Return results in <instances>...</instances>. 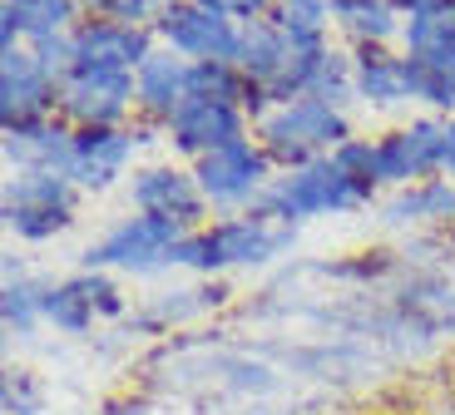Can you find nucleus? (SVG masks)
I'll return each instance as SVG.
<instances>
[{"label":"nucleus","instance_id":"obj_28","mask_svg":"<svg viewBox=\"0 0 455 415\" xmlns=\"http://www.w3.org/2000/svg\"><path fill=\"white\" fill-rule=\"evenodd\" d=\"M159 0H80V11H90L94 20H119V25H144L154 15Z\"/></svg>","mask_w":455,"mask_h":415},{"label":"nucleus","instance_id":"obj_19","mask_svg":"<svg viewBox=\"0 0 455 415\" xmlns=\"http://www.w3.org/2000/svg\"><path fill=\"white\" fill-rule=\"evenodd\" d=\"M297 60V45L287 40L283 30H277L273 20H252V25H243V45H238V69L243 75H252L267 90L277 75H283L287 65Z\"/></svg>","mask_w":455,"mask_h":415},{"label":"nucleus","instance_id":"obj_18","mask_svg":"<svg viewBox=\"0 0 455 415\" xmlns=\"http://www.w3.org/2000/svg\"><path fill=\"white\" fill-rule=\"evenodd\" d=\"M352 75H356V100H371V104L411 100V60L406 55H387L381 45H356Z\"/></svg>","mask_w":455,"mask_h":415},{"label":"nucleus","instance_id":"obj_12","mask_svg":"<svg viewBox=\"0 0 455 415\" xmlns=\"http://www.w3.org/2000/svg\"><path fill=\"white\" fill-rule=\"evenodd\" d=\"M40 307H45V322H55L60 331L84 337L100 312H109V316L119 312V292H114V282L104 272H80V277L60 282V287H45Z\"/></svg>","mask_w":455,"mask_h":415},{"label":"nucleus","instance_id":"obj_27","mask_svg":"<svg viewBox=\"0 0 455 415\" xmlns=\"http://www.w3.org/2000/svg\"><path fill=\"white\" fill-rule=\"evenodd\" d=\"M331 164H337L341 173H347V179H356V183H366V188H376V144L371 139H347V144L341 148H331Z\"/></svg>","mask_w":455,"mask_h":415},{"label":"nucleus","instance_id":"obj_26","mask_svg":"<svg viewBox=\"0 0 455 415\" xmlns=\"http://www.w3.org/2000/svg\"><path fill=\"white\" fill-rule=\"evenodd\" d=\"M406 60H411V100L431 104V109H455V79L441 75V69H431L416 55H406Z\"/></svg>","mask_w":455,"mask_h":415},{"label":"nucleus","instance_id":"obj_13","mask_svg":"<svg viewBox=\"0 0 455 415\" xmlns=\"http://www.w3.org/2000/svg\"><path fill=\"white\" fill-rule=\"evenodd\" d=\"M134 208L148 213V218H169V223L198 233L208 198H204V188H198L194 173H183V169H144L134 179Z\"/></svg>","mask_w":455,"mask_h":415},{"label":"nucleus","instance_id":"obj_10","mask_svg":"<svg viewBox=\"0 0 455 415\" xmlns=\"http://www.w3.org/2000/svg\"><path fill=\"white\" fill-rule=\"evenodd\" d=\"M441 158H445V124L421 119V124L396 129V134H387L376 144V179L396 183V188L426 183V173L441 169Z\"/></svg>","mask_w":455,"mask_h":415},{"label":"nucleus","instance_id":"obj_4","mask_svg":"<svg viewBox=\"0 0 455 415\" xmlns=\"http://www.w3.org/2000/svg\"><path fill=\"white\" fill-rule=\"evenodd\" d=\"M139 104L134 69H84L69 65L60 75V114L80 129H109Z\"/></svg>","mask_w":455,"mask_h":415},{"label":"nucleus","instance_id":"obj_16","mask_svg":"<svg viewBox=\"0 0 455 415\" xmlns=\"http://www.w3.org/2000/svg\"><path fill=\"white\" fill-rule=\"evenodd\" d=\"M134 84H139V109L169 124L173 109L194 94V60H183L179 50H154L134 69Z\"/></svg>","mask_w":455,"mask_h":415},{"label":"nucleus","instance_id":"obj_9","mask_svg":"<svg viewBox=\"0 0 455 415\" xmlns=\"http://www.w3.org/2000/svg\"><path fill=\"white\" fill-rule=\"evenodd\" d=\"M173 139V148H183V154H213V148L223 144H238V139H248V114L238 109V104H223V100H208V94H188V100L173 109V119L164 124Z\"/></svg>","mask_w":455,"mask_h":415},{"label":"nucleus","instance_id":"obj_3","mask_svg":"<svg viewBox=\"0 0 455 415\" xmlns=\"http://www.w3.org/2000/svg\"><path fill=\"white\" fill-rule=\"evenodd\" d=\"M376 188L347 179V173L331 164V158H317V164H302V169H287L283 179L267 183L262 193V213L277 218V223H302V218H322V213H352L362 203H371Z\"/></svg>","mask_w":455,"mask_h":415},{"label":"nucleus","instance_id":"obj_20","mask_svg":"<svg viewBox=\"0 0 455 415\" xmlns=\"http://www.w3.org/2000/svg\"><path fill=\"white\" fill-rule=\"evenodd\" d=\"M396 5L391 0H331V20L352 35L356 45H387L401 30Z\"/></svg>","mask_w":455,"mask_h":415},{"label":"nucleus","instance_id":"obj_1","mask_svg":"<svg viewBox=\"0 0 455 415\" xmlns=\"http://www.w3.org/2000/svg\"><path fill=\"white\" fill-rule=\"evenodd\" d=\"M292 243V227L258 213L248 218H223L213 227H198L179 243L173 252V267H198V272H223V267H258V262H273L283 247Z\"/></svg>","mask_w":455,"mask_h":415},{"label":"nucleus","instance_id":"obj_32","mask_svg":"<svg viewBox=\"0 0 455 415\" xmlns=\"http://www.w3.org/2000/svg\"><path fill=\"white\" fill-rule=\"evenodd\" d=\"M391 5H396V11H406V15H421V11H431L435 0H391Z\"/></svg>","mask_w":455,"mask_h":415},{"label":"nucleus","instance_id":"obj_22","mask_svg":"<svg viewBox=\"0 0 455 415\" xmlns=\"http://www.w3.org/2000/svg\"><path fill=\"white\" fill-rule=\"evenodd\" d=\"M401 35H406V55L435 50V45H455V0H435L431 11L411 15Z\"/></svg>","mask_w":455,"mask_h":415},{"label":"nucleus","instance_id":"obj_33","mask_svg":"<svg viewBox=\"0 0 455 415\" xmlns=\"http://www.w3.org/2000/svg\"><path fill=\"white\" fill-rule=\"evenodd\" d=\"M114 415H144V405H124V411H114Z\"/></svg>","mask_w":455,"mask_h":415},{"label":"nucleus","instance_id":"obj_11","mask_svg":"<svg viewBox=\"0 0 455 415\" xmlns=\"http://www.w3.org/2000/svg\"><path fill=\"white\" fill-rule=\"evenodd\" d=\"M75 65L84 69H139L154 55L148 25H119V20H80L69 30Z\"/></svg>","mask_w":455,"mask_h":415},{"label":"nucleus","instance_id":"obj_29","mask_svg":"<svg viewBox=\"0 0 455 415\" xmlns=\"http://www.w3.org/2000/svg\"><path fill=\"white\" fill-rule=\"evenodd\" d=\"M198 5H208V11L228 15V20H243V25L267 20V15H273V0H198Z\"/></svg>","mask_w":455,"mask_h":415},{"label":"nucleus","instance_id":"obj_21","mask_svg":"<svg viewBox=\"0 0 455 415\" xmlns=\"http://www.w3.org/2000/svg\"><path fill=\"white\" fill-rule=\"evenodd\" d=\"M387 218L391 223H406V218H455V183L451 179L411 183L401 198H391Z\"/></svg>","mask_w":455,"mask_h":415},{"label":"nucleus","instance_id":"obj_8","mask_svg":"<svg viewBox=\"0 0 455 415\" xmlns=\"http://www.w3.org/2000/svg\"><path fill=\"white\" fill-rule=\"evenodd\" d=\"M60 104V75L35 55V50H0V119L5 129L15 124L50 119Z\"/></svg>","mask_w":455,"mask_h":415},{"label":"nucleus","instance_id":"obj_15","mask_svg":"<svg viewBox=\"0 0 455 415\" xmlns=\"http://www.w3.org/2000/svg\"><path fill=\"white\" fill-rule=\"evenodd\" d=\"M69 154H75V129L55 119H35L5 129V158L20 173H69Z\"/></svg>","mask_w":455,"mask_h":415},{"label":"nucleus","instance_id":"obj_30","mask_svg":"<svg viewBox=\"0 0 455 415\" xmlns=\"http://www.w3.org/2000/svg\"><path fill=\"white\" fill-rule=\"evenodd\" d=\"M35 401H40V395H35L30 376H25V371H11V376H5V411H11V415H30Z\"/></svg>","mask_w":455,"mask_h":415},{"label":"nucleus","instance_id":"obj_14","mask_svg":"<svg viewBox=\"0 0 455 415\" xmlns=\"http://www.w3.org/2000/svg\"><path fill=\"white\" fill-rule=\"evenodd\" d=\"M134 144L139 139L129 129H119V124H109V129H75V154H69L65 179L75 188H109L124 173Z\"/></svg>","mask_w":455,"mask_h":415},{"label":"nucleus","instance_id":"obj_5","mask_svg":"<svg viewBox=\"0 0 455 415\" xmlns=\"http://www.w3.org/2000/svg\"><path fill=\"white\" fill-rule=\"evenodd\" d=\"M267 173H273L267 148L258 139H238V144H223V148L198 158L194 179L213 208H243V203L267 193Z\"/></svg>","mask_w":455,"mask_h":415},{"label":"nucleus","instance_id":"obj_2","mask_svg":"<svg viewBox=\"0 0 455 415\" xmlns=\"http://www.w3.org/2000/svg\"><path fill=\"white\" fill-rule=\"evenodd\" d=\"M347 139H352V129H347L337 104H327V100L273 104V109L258 119V144L267 148L273 164H287V169L317 164V158H327L331 148H341Z\"/></svg>","mask_w":455,"mask_h":415},{"label":"nucleus","instance_id":"obj_25","mask_svg":"<svg viewBox=\"0 0 455 415\" xmlns=\"http://www.w3.org/2000/svg\"><path fill=\"white\" fill-rule=\"evenodd\" d=\"M0 312H5V326H11L15 337H30L35 326L45 322L40 292H35L30 282H5V302H0Z\"/></svg>","mask_w":455,"mask_h":415},{"label":"nucleus","instance_id":"obj_17","mask_svg":"<svg viewBox=\"0 0 455 415\" xmlns=\"http://www.w3.org/2000/svg\"><path fill=\"white\" fill-rule=\"evenodd\" d=\"M80 0H5L0 11V50H15V40H45V35L75 30Z\"/></svg>","mask_w":455,"mask_h":415},{"label":"nucleus","instance_id":"obj_24","mask_svg":"<svg viewBox=\"0 0 455 415\" xmlns=\"http://www.w3.org/2000/svg\"><path fill=\"white\" fill-rule=\"evenodd\" d=\"M75 208H35V203H5V227L25 243H45V237L65 233Z\"/></svg>","mask_w":455,"mask_h":415},{"label":"nucleus","instance_id":"obj_23","mask_svg":"<svg viewBox=\"0 0 455 415\" xmlns=\"http://www.w3.org/2000/svg\"><path fill=\"white\" fill-rule=\"evenodd\" d=\"M5 203H35V208H75V183L65 173H20L5 188Z\"/></svg>","mask_w":455,"mask_h":415},{"label":"nucleus","instance_id":"obj_6","mask_svg":"<svg viewBox=\"0 0 455 415\" xmlns=\"http://www.w3.org/2000/svg\"><path fill=\"white\" fill-rule=\"evenodd\" d=\"M188 237V227L169 223V218H129L119 223L104 243H94L84 252L90 267H129V272H154V267H173V252Z\"/></svg>","mask_w":455,"mask_h":415},{"label":"nucleus","instance_id":"obj_31","mask_svg":"<svg viewBox=\"0 0 455 415\" xmlns=\"http://www.w3.org/2000/svg\"><path fill=\"white\" fill-rule=\"evenodd\" d=\"M441 169H445V173H455V119L445 124V158H441Z\"/></svg>","mask_w":455,"mask_h":415},{"label":"nucleus","instance_id":"obj_7","mask_svg":"<svg viewBox=\"0 0 455 415\" xmlns=\"http://www.w3.org/2000/svg\"><path fill=\"white\" fill-rule=\"evenodd\" d=\"M154 25L169 40V50H179L183 60H228V65H238V45H243L238 20L208 11L198 0H173V5H164V15Z\"/></svg>","mask_w":455,"mask_h":415}]
</instances>
